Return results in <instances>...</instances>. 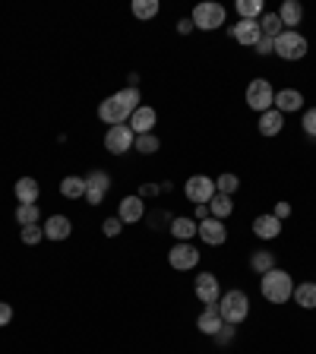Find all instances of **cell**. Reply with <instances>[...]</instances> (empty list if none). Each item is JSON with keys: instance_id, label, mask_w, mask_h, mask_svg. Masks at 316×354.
<instances>
[{"instance_id": "cell-1", "label": "cell", "mask_w": 316, "mask_h": 354, "mask_svg": "<svg viewBox=\"0 0 316 354\" xmlns=\"http://www.w3.org/2000/svg\"><path fill=\"white\" fill-rule=\"evenodd\" d=\"M142 104V95L140 88H130L124 86L120 92H114L111 98H104L102 104H98V120L108 127H118V124H127L130 120V114Z\"/></svg>"}, {"instance_id": "cell-2", "label": "cell", "mask_w": 316, "mask_h": 354, "mask_svg": "<svg viewBox=\"0 0 316 354\" xmlns=\"http://www.w3.org/2000/svg\"><path fill=\"white\" fill-rule=\"evenodd\" d=\"M259 291H263V297L269 304H288L291 295H295V279H291L285 269L275 266L272 272L259 275Z\"/></svg>"}, {"instance_id": "cell-3", "label": "cell", "mask_w": 316, "mask_h": 354, "mask_svg": "<svg viewBox=\"0 0 316 354\" xmlns=\"http://www.w3.org/2000/svg\"><path fill=\"white\" fill-rule=\"evenodd\" d=\"M219 317L228 326H241L243 319L250 317V297H247V291H241V288L225 291L219 297Z\"/></svg>"}, {"instance_id": "cell-4", "label": "cell", "mask_w": 316, "mask_h": 354, "mask_svg": "<svg viewBox=\"0 0 316 354\" xmlns=\"http://www.w3.org/2000/svg\"><path fill=\"white\" fill-rule=\"evenodd\" d=\"M307 51H310V44H307V38H304L297 29L295 32L285 29L279 38H275V54H279L281 60H288V64L304 60V57H307Z\"/></svg>"}, {"instance_id": "cell-5", "label": "cell", "mask_w": 316, "mask_h": 354, "mask_svg": "<svg viewBox=\"0 0 316 354\" xmlns=\"http://www.w3.org/2000/svg\"><path fill=\"white\" fill-rule=\"evenodd\" d=\"M193 26H196L199 32H215V29H221L225 26V19H228V10L221 7V3H196L193 7Z\"/></svg>"}, {"instance_id": "cell-6", "label": "cell", "mask_w": 316, "mask_h": 354, "mask_svg": "<svg viewBox=\"0 0 316 354\" xmlns=\"http://www.w3.org/2000/svg\"><path fill=\"white\" fill-rule=\"evenodd\" d=\"M184 196L190 199L193 206H209V199L215 196V177H206V174H193V177H187Z\"/></svg>"}, {"instance_id": "cell-7", "label": "cell", "mask_w": 316, "mask_h": 354, "mask_svg": "<svg viewBox=\"0 0 316 354\" xmlns=\"http://www.w3.org/2000/svg\"><path fill=\"white\" fill-rule=\"evenodd\" d=\"M275 104V88L269 80H253L250 86H247V108H253L257 114H263V111H269Z\"/></svg>"}, {"instance_id": "cell-8", "label": "cell", "mask_w": 316, "mask_h": 354, "mask_svg": "<svg viewBox=\"0 0 316 354\" xmlns=\"http://www.w3.org/2000/svg\"><path fill=\"white\" fill-rule=\"evenodd\" d=\"M199 257H203V253H199L190 241H177L168 250V263H171V269H177V272H190V269H196Z\"/></svg>"}, {"instance_id": "cell-9", "label": "cell", "mask_w": 316, "mask_h": 354, "mask_svg": "<svg viewBox=\"0 0 316 354\" xmlns=\"http://www.w3.org/2000/svg\"><path fill=\"white\" fill-rule=\"evenodd\" d=\"M108 190H111V174L108 171H102V168L89 171L86 174V196H82L89 206H102L104 196H108Z\"/></svg>"}, {"instance_id": "cell-10", "label": "cell", "mask_w": 316, "mask_h": 354, "mask_svg": "<svg viewBox=\"0 0 316 354\" xmlns=\"http://www.w3.org/2000/svg\"><path fill=\"white\" fill-rule=\"evenodd\" d=\"M193 295H196V301H199V304H206V307L219 304V297H221L219 275H215V272H199V275H196V281H193Z\"/></svg>"}, {"instance_id": "cell-11", "label": "cell", "mask_w": 316, "mask_h": 354, "mask_svg": "<svg viewBox=\"0 0 316 354\" xmlns=\"http://www.w3.org/2000/svg\"><path fill=\"white\" fill-rule=\"evenodd\" d=\"M133 130L127 124H118V127H108V133H104V149H108L111 155H127L133 149Z\"/></svg>"}, {"instance_id": "cell-12", "label": "cell", "mask_w": 316, "mask_h": 354, "mask_svg": "<svg viewBox=\"0 0 316 354\" xmlns=\"http://www.w3.org/2000/svg\"><path fill=\"white\" fill-rule=\"evenodd\" d=\"M228 35L234 38L237 44H247V48H253V44L263 38V32H259V19H237L234 26H228Z\"/></svg>"}, {"instance_id": "cell-13", "label": "cell", "mask_w": 316, "mask_h": 354, "mask_svg": "<svg viewBox=\"0 0 316 354\" xmlns=\"http://www.w3.org/2000/svg\"><path fill=\"white\" fill-rule=\"evenodd\" d=\"M158 124V111L149 108V104H140V108L130 114L127 127L133 130V136H142V133H152V127Z\"/></svg>"}, {"instance_id": "cell-14", "label": "cell", "mask_w": 316, "mask_h": 354, "mask_svg": "<svg viewBox=\"0 0 316 354\" xmlns=\"http://www.w3.org/2000/svg\"><path fill=\"white\" fill-rule=\"evenodd\" d=\"M118 218L124 225H136V221L146 218V199L142 196H124L118 203Z\"/></svg>"}, {"instance_id": "cell-15", "label": "cell", "mask_w": 316, "mask_h": 354, "mask_svg": "<svg viewBox=\"0 0 316 354\" xmlns=\"http://www.w3.org/2000/svg\"><path fill=\"white\" fill-rule=\"evenodd\" d=\"M196 237H203V243H209V247H221V243L228 241V228H225V221H219V218H203L199 221V234Z\"/></svg>"}, {"instance_id": "cell-16", "label": "cell", "mask_w": 316, "mask_h": 354, "mask_svg": "<svg viewBox=\"0 0 316 354\" xmlns=\"http://www.w3.org/2000/svg\"><path fill=\"white\" fill-rule=\"evenodd\" d=\"M44 241H66V237L73 234V221L66 218V215H51V218H44Z\"/></svg>"}, {"instance_id": "cell-17", "label": "cell", "mask_w": 316, "mask_h": 354, "mask_svg": "<svg viewBox=\"0 0 316 354\" xmlns=\"http://www.w3.org/2000/svg\"><path fill=\"white\" fill-rule=\"evenodd\" d=\"M281 225H285V221H279L272 212L257 215V218H253V234H257L259 241H275V237L281 234Z\"/></svg>"}, {"instance_id": "cell-18", "label": "cell", "mask_w": 316, "mask_h": 354, "mask_svg": "<svg viewBox=\"0 0 316 354\" xmlns=\"http://www.w3.org/2000/svg\"><path fill=\"white\" fill-rule=\"evenodd\" d=\"M275 111H281V114H295V111H304V92L301 88H281V92H275Z\"/></svg>"}, {"instance_id": "cell-19", "label": "cell", "mask_w": 316, "mask_h": 354, "mask_svg": "<svg viewBox=\"0 0 316 354\" xmlns=\"http://www.w3.org/2000/svg\"><path fill=\"white\" fill-rule=\"evenodd\" d=\"M259 136H269V140H272V136H279L281 133V127H285V114H281V111H275V108H269V111H263V114H259Z\"/></svg>"}, {"instance_id": "cell-20", "label": "cell", "mask_w": 316, "mask_h": 354, "mask_svg": "<svg viewBox=\"0 0 316 354\" xmlns=\"http://www.w3.org/2000/svg\"><path fill=\"white\" fill-rule=\"evenodd\" d=\"M221 326H225V319L219 317V304L206 307V310H203V313L196 317V329L203 332V335H209V339H212V335L221 329Z\"/></svg>"}, {"instance_id": "cell-21", "label": "cell", "mask_w": 316, "mask_h": 354, "mask_svg": "<svg viewBox=\"0 0 316 354\" xmlns=\"http://www.w3.org/2000/svg\"><path fill=\"white\" fill-rule=\"evenodd\" d=\"M171 234H174V241H190V237L199 234V221L190 218V215H174V221H171Z\"/></svg>"}, {"instance_id": "cell-22", "label": "cell", "mask_w": 316, "mask_h": 354, "mask_svg": "<svg viewBox=\"0 0 316 354\" xmlns=\"http://www.w3.org/2000/svg\"><path fill=\"white\" fill-rule=\"evenodd\" d=\"M279 19H281V26H285V29L295 32V26H301V22H304V7L297 3V0H281Z\"/></svg>"}, {"instance_id": "cell-23", "label": "cell", "mask_w": 316, "mask_h": 354, "mask_svg": "<svg viewBox=\"0 0 316 354\" xmlns=\"http://www.w3.org/2000/svg\"><path fill=\"white\" fill-rule=\"evenodd\" d=\"M13 193H16L19 203H38V196H41V184H38L35 177H19L16 187H13Z\"/></svg>"}, {"instance_id": "cell-24", "label": "cell", "mask_w": 316, "mask_h": 354, "mask_svg": "<svg viewBox=\"0 0 316 354\" xmlns=\"http://www.w3.org/2000/svg\"><path fill=\"white\" fill-rule=\"evenodd\" d=\"M60 196L64 199H82L86 196V177L82 174H66L60 180Z\"/></svg>"}, {"instance_id": "cell-25", "label": "cell", "mask_w": 316, "mask_h": 354, "mask_svg": "<svg viewBox=\"0 0 316 354\" xmlns=\"http://www.w3.org/2000/svg\"><path fill=\"white\" fill-rule=\"evenodd\" d=\"M291 301L304 310H316V281H301V285H295Z\"/></svg>"}, {"instance_id": "cell-26", "label": "cell", "mask_w": 316, "mask_h": 354, "mask_svg": "<svg viewBox=\"0 0 316 354\" xmlns=\"http://www.w3.org/2000/svg\"><path fill=\"white\" fill-rule=\"evenodd\" d=\"M231 212H234V196H221V193H215V196L209 199V215H212V218L225 221Z\"/></svg>"}, {"instance_id": "cell-27", "label": "cell", "mask_w": 316, "mask_h": 354, "mask_svg": "<svg viewBox=\"0 0 316 354\" xmlns=\"http://www.w3.org/2000/svg\"><path fill=\"white\" fill-rule=\"evenodd\" d=\"M16 221H19V228L38 225V221H41V209H38V203H19V206H16Z\"/></svg>"}, {"instance_id": "cell-28", "label": "cell", "mask_w": 316, "mask_h": 354, "mask_svg": "<svg viewBox=\"0 0 316 354\" xmlns=\"http://www.w3.org/2000/svg\"><path fill=\"white\" fill-rule=\"evenodd\" d=\"M250 269H253L257 275L272 272V269H275V253H272V250H257V253H250Z\"/></svg>"}, {"instance_id": "cell-29", "label": "cell", "mask_w": 316, "mask_h": 354, "mask_svg": "<svg viewBox=\"0 0 316 354\" xmlns=\"http://www.w3.org/2000/svg\"><path fill=\"white\" fill-rule=\"evenodd\" d=\"M130 13L136 16V19H152V16L162 13V3H158V0H133Z\"/></svg>"}, {"instance_id": "cell-30", "label": "cell", "mask_w": 316, "mask_h": 354, "mask_svg": "<svg viewBox=\"0 0 316 354\" xmlns=\"http://www.w3.org/2000/svg\"><path fill=\"white\" fill-rule=\"evenodd\" d=\"M158 149H162V140L155 133H142V136L133 140V152H140V155H155Z\"/></svg>"}, {"instance_id": "cell-31", "label": "cell", "mask_w": 316, "mask_h": 354, "mask_svg": "<svg viewBox=\"0 0 316 354\" xmlns=\"http://www.w3.org/2000/svg\"><path fill=\"white\" fill-rule=\"evenodd\" d=\"M259 32H263L266 38H279L281 32H285L279 13H263V16H259Z\"/></svg>"}, {"instance_id": "cell-32", "label": "cell", "mask_w": 316, "mask_h": 354, "mask_svg": "<svg viewBox=\"0 0 316 354\" xmlns=\"http://www.w3.org/2000/svg\"><path fill=\"white\" fill-rule=\"evenodd\" d=\"M234 10H237V16H241V19H259V16L266 13L263 0H237Z\"/></svg>"}, {"instance_id": "cell-33", "label": "cell", "mask_w": 316, "mask_h": 354, "mask_svg": "<svg viewBox=\"0 0 316 354\" xmlns=\"http://www.w3.org/2000/svg\"><path fill=\"white\" fill-rule=\"evenodd\" d=\"M241 190V177L237 174H219L215 177V193H221V196H234V193Z\"/></svg>"}, {"instance_id": "cell-34", "label": "cell", "mask_w": 316, "mask_h": 354, "mask_svg": "<svg viewBox=\"0 0 316 354\" xmlns=\"http://www.w3.org/2000/svg\"><path fill=\"white\" fill-rule=\"evenodd\" d=\"M19 237H22V243H26V247H35V243L44 241V228H41V225H29V228L19 231Z\"/></svg>"}, {"instance_id": "cell-35", "label": "cell", "mask_w": 316, "mask_h": 354, "mask_svg": "<svg viewBox=\"0 0 316 354\" xmlns=\"http://www.w3.org/2000/svg\"><path fill=\"white\" fill-rule=\"evenodd\" d=\"M234 335H237V326H228V323H225V326H221V329L212 335V339H215V345L225 348V345H231V342H234Z\"/></svg>"}, {"instance_id": "cell-36", "label": "cell", "mask_w": 316, "mask_h": 354, "mask_svg": "<svg viewBox=\"0 0 316 354\" xmlns=\"http://www.w3.org/2000/svg\"><path fill=\"white\" fill-rule=\"evenodd\" d=\"M301 127H304V133H307L310 140H316V108H307L301 114Z\"/></svg>"}, {"instance_id": "cell-37", "label": "cell", "mask_w": 316, "mask_h": 354, "mask_svg": "<svg viewBox=\"0 0 316 354\" xmlns=\"http://www.w3.org/2000/svg\"><path fill=\"white\" fill-rule=\"evenodd\" d=\"M102 231H104V237H118L120 231H124V221L114 215V218H104L102 221Z\"/></svg>"}, {"instance_id": "cell-38", "label": "cell", "mask_w": 316, "mask_h": 354, "mask_svg": "<svg viewBox=\"0 0 316 354\" xmlns=\"http://www.w3.org/2000/svg\"><path fill=\"white\" fill-rule=\"evenodd\" d=\"M253 48H257V54L259 57H269V54H275V38H259L257 44H253Z\"/></svg>"}, {"instance_id": "cell-39", "label": "cell", "mask_w": 316, "mask_h": 354, "mask_svg": "<svg viewBox=\"0 0 316 354\" xmlns=\"http://www.w3.org/2000/svg\"><path fill=\"white\" fill-rule=\"evenodd\" d=\"M10 323H13V304L0 301V329H7Z\"/></svg>"}, {"instance_id": "cell-40", "label": "cell", "mask_w": 316, "mask_h": 354, "mask_svg": "<svg viewBox=\"0 0 316 354\" xmlns=\"http://www.w3.org/2000/svg\"><path fill=\"white\" fill-rule=\"evenodd\" d=\"M171 221H174V215H168V212H155V215H149V225H152L155 231H158V225H168V228H171Z\"/></svg>"}, {"instance_id": "cell-41", "label": "cell", "mask_w": 316, "mask_h": 354, "mask_svg": "<svg viewBox=\"0 0 316 354\" xmlns=\"http://www.w3.org/2000/svg\"><path fill=\"white\" fill-rule=\"evenodd\" d=\"M272 215L279 221H285V218H291V203H285V199H281V203H275V209H272Z\"/></svg>"}, {"instance_id": "cell-42", "label": "cell", "mask_w": 316, "mask_h": 354, "mask_svg": "<svg viewBox=\"0 0 316 354\" xmlns=\"http://www.w3.org/2000/svg\"><path fill=\"white\" fill-rule=\"evenodd\" d=\"M158 193H162V187H158V184H142V187H140V193H136V196L149 199V196H158Z\"/></svg>"}, {"instance_id": "cell-43", "label": "cell", "mask_w": 316, "mask_h": 354, "mask_svg": "<svg viewBox=\"0 0 316 354\" xmlns=\"http://www.w3.org/2000/svg\"><path fill=\"white\" fill-rule=\"evenodd\" d=\"M193 29H196V26H193L190 16H184V19H177V32H180V35H190Z\"/></svg>"}, {"instance_id": "cell-44", "label": "cell", "mask_w": 316, "mask_h": 354, "mask_svg": "<svg viewBox=\"0 0 316 354\" xmlns=\"http://www.w3.org/2000/svg\"><path fill=\"white\" fill-rule=\"evenodd\" d=\"M209 218V206H196V221Z\"/></svg>"}, {"instance_id": "cell-45", "label": "cell", "mask_w": 316, "mask_h": 354, "mask_svg": "<svg viewBox=\"0 0 316 354\" xmlns=\"http://www.w3.org/2000/svg\"><path fill=\"white\" fill-rule=\"evenodd\" d=\"M313 281H316V279H313Z\"/></svg>"}]
</instances>
